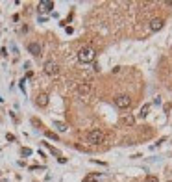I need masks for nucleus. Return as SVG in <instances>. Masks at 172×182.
<instances>
[{
	"instance_id": "9d476101",
	"label": "nucleus",
	"mask_w": 172,
	"mask_h": 182,
	"mask_svg": "<svg viewBox=\"0 0 172 182\" xmlns=\"http://www.w3.org/2000/svg\"><path fill=\"white\" fill-rule=\"evenodd\" d=\"M120 125H124V126H135V117L128 113V115H124V117L120 119Z\"/></svg>"
},
{
	"instance_id": "39448f33",
	"label": "nucleus",
	"mask_w": 172,
	"mask_h": 182,
	"mask_svg": "<svg viewBox=\"0 0 172 182\" xmlns=\"http://www.w3.org/2000/svg\"><path fill=\"white\" fill-rule=\"evenodd\" d=\"M44 73L48 75V76H58L59 75V63H56V61H46L44 63Z\"/></svg>"
},
{
	"instance_id": "2eb2a0df",
	"label": "nucleus",
	"mask_w": 172,
	"mask_h": 182,
	"mask_svg": "<svg viewBox=\"0 0 172 182\" xmlns=\"http://www.w3.org/2000/svg\"><path fill=\"white\" fill-rule=\"evenodd\" d=\"M30 121H32V125H33L35 128H39V130H44V126H43V123H41V121H39L37 117H32Z\"/></svg>"
},
{
	"instance_id": "20e7f679",
	"label": "nucleus",
	"mask_w": 172,
	"mask_h": 182,
	"mask_svg": "<svg viewBox=\"0 0 172 182\" xmlns=\"http://www.w3.org/2000/svg\"><path fill=\"white\" fill-rule=\"evenodd\" d=\"M91 91H93V86H91V82H80L78 86H76V93L80 95V97H89L91 95Z\"/></svg>"
},
{
	"instance_id": "1a4fd4ad",
	"label": "nucleus",
	"mask_w": 172,
	"mask_h": 182,
	"mask_svg": "<svg viewBox=\"0 0 172 182\" xmlns=\"http://www.w3.org/2000/svg\"><path fill=\"white\" fill-rule=\"evenodd\" d=\"M163 24H165V20H163L161 17H156V19L150 20V30H152V32H157V30L163 28Z\"/></svg>"
},
{
	"instance_id": "412c9836",
	"label": "nucleus",
	"mask_w": 172,
	"mask_h": 182,
	"mask_svg": "<svg viewBox=\"0 0 172 182\" xmlns=\"http://www.w3.org/2000/svg\"><path fill=\"white\" fill-rule=\"evenodd\" d=\"M170 108H172V104H170V102H167V104H165V113H168V111H170Z\"/></svg>"
},
{
	"instance_id": "f257e3e1",
	"label": "nucleus",
	"mask_w": 172,
	"mask_h": 182,
	"mask_svg": "<svg viewBox=\"0 0 172 182\" xmlns=\"http://www.w3.org/2000/svg\"><path fill=\"white\" fill-rule=\"evenodd\" d=\"M104 140H106V134L100 128H93L87 132V143H91V145H100V143H104Z\"/></svg>"
},
{
	"instance_id": "bb28decb",
	"label": "nucleus",
	"mask_w": 172,
	"mask_h": 182,
	"mask_svg": "<svg viewBox=\"0 0 172 182\" xmlns=\"http://www.w3.org/2000/svg\"><path fill=\"white\" fill-rule=\"evenodd\" d=\"M168 182H172V180H168Z\"/></svg>"
},
{
	"instance_id": "423d86ee",
	"label": "nucleus",
	"mask_w": 172,
	"mask_h": 182,
	"mask_svg": "<svg viewBox=\"0 0 172 182\" xmlns=\"http://www.w3.org/2000/svg\"><path fill=\"white\" fill-rule=\"evenodd\" d=\"M52 9H54V2H50V0H43V2H39V6H37L39 13H48Z\"/></svg>"
},
{
	"instance_id": "6e6552de",
	"label": "nucleus",
	"mask_w": 172,
	"mask_h": 182,
	"mask_svg": "<svg viewBox=\"0 0 172 182\" xmlns=\"http://www.w3.org/2000/svg\"><path fill=\"white\" fill-rule=\"evenodd\" d=\"M28 50H30V54L35 56V58H41V56H43V54H41V45H39L37 41L28 43Z\"/></svg>"
},
{
	"instance_id": "0eeeda50",
	"label": "nucleus",
	"mask_w": 172,
	"mask_h": 182,
	"mask_svg": "<svg viewBox=\"0 0 172 182\" xmlns=\"http://www.w3.org/2000/svg\"><path fill=\"white\" fill-rule=\"evenodd\" d=\"M35 104H37L39 108H46V106H48V93H44V91L37 93V97H35Z\"/></svg>"
},
{
	"instance_id": "f3484780",
	"label": "nucleus",
	"mask_w": 172,
	"mask_h": 182,
	"mask_svg": "<svg viewBox=\"0 0 172 182\" xmlns=\"http://www.w3.org/2000/svg\"><path fill=\"white\" fill-rule=\"evenodd\" d=\"M32 152H33V151H32L30 147H22V149H20V154H22V156H30Z\"/></svg>"
},
{
	"instance_id": "a878e982",
	"label": "nucleus",
	"mask_w": 172,
	"mask_h": 182,
	"mask_svg": "<svg viewBox=\"0 0 172 182\" xmlns=\"http://www.w3.org/2000/svg\"><path fill=\"white\" fill-rule=\"evenodd\" d=\"M165 4H167V6H170V8H172V0H167V2H165Z\"/></svg>"
},
{
	"instance_id": "a211bd4d",
	"label": "nucleus",
	"mask_w": 172,
	"mask_h": 182,
	"mask_svg": "<svg viewBox=\"0 0 172 182\" xmlns=\"http://www.w3.org/2000/svg\"><path fill=\"white\" fill-rule=\"evenodd\" d=\"M146 182H159V178L154 177V175H148V177H146Z\"/></svg>"
},
{
	"instance_id": "f03ea898",
	"label": "nucleus",
	"mask_w": 172,
	"mask_h": 182,
	"mask_svg": "<svg viewBox=\"0 0 172 182\" xmlns=\"http://www.w3.org/2000/svg\"><path fill=\"white\" fill-rule=\"evenodd\" d=\"M94 56H96V52H94L93 47H83V49L78 50V60L82 63H93L94 61Z\"/></svg>"
},
{
	"instance_id": "f8f14e48",
	"label": "nucleus",
	"mask_w": 172,
	"mask_h": 182,
	"mask_svg": "<svg viewBox=\"0 0 172 182\" xmlns=\"http://www.w3.org/2000/svg\"><path fill=\"white\" fill-rule=\"evenodd\" d=\"M43 145H44V147H46V149H48V151H50V152H52V154H54V156H58V158H61V156H63V154H61V152H59V149H56V147H54V145H50V143H46V141H44V143H43Z\"/></svg>"
},
{
	"instance_id": "6ab92c4d",
	"label": "nucleus",
	"mask_w": 172,
	"mask_h": 182,
	"mask_svg": "<svg viewBox=\"0 0 172 182\" xmlns=\"http://www.w3.org/2000/svg\"><path fill=\"white\" fill-rule=\"evenodd\" d=\"M6 140H8V141H15V136H13V134H6Z\"/></svg>"
},
{
	"instance_id": "4468645a",
	"label": "nucleus",
	"mask_w": 172,
	"mask_h": 182,
	"mask_svg": "<svg viewBox=\"0 0 172 182\" xmlns=\"http://www.w3.org/2000/svg\"><path fill=\"white\" fill-rule=\"evenodd\" d=\"M54 126H56L59 132H67V130H68V126H67L65 123H61V121H54Z\"/></svg>"
},
{
	"instance_id": "dca6fc26",
	"label": "nucleus",
	"mask_w": 172,
	"mask_h": 182,
	"mask_svg": "<svg viewBox=\"0 0 172 182\" xmlns=\"http://www.w3.org/2000/svg\"><path fill=\"white\" fill-rule=\"evenodd\" d=\"M96 178H98V175H96V173H93V175H87V177L83 178V182H94Z\"/></svg>"
},
{
	"instance_id": "7ed1b4c3",
	"label": "nucleus",
	"mask_w": 172,
	"mask_h": 182,
	"mask_svg": "<svg viewBox=\"0 0 172 182\" xmlns=\"http://www.w3.org/2000/svg\"><path fill=\"white\" fill-rule=\"evenodd\" d=\"M115 106L120 108V110L132 108V97H130V95H118V97L115 99Z\"/></svg>"
},
{
	"instance_id": "ddd939ff",
	"label": "nucleus",
	"mask_w": 172,
	"mask_h": 182,
	"mask_svg": "<svg viewBox=\"0 0 172 182\" xmlns=\"http://www.w3.org/2000/svg\"><path fill=\"white\" fill-rule=\"evenodd\" d=\"M43 132H44V136H46V138H48V140H54V141H59V136H58L56 132H52V130H46V128H44Z\"/></svg>"
},
{
	"instance_id": "9b49d317",
	"label": "nucleus",
	"mask_w": 172,
	"mask_h": 182,
	"mask_svg": "<svg viewBox=\"0 0 172 182\" xmlns=\"http://www.w3.org/2000/svg\"><path fill=\"white\" fill-rule=\"evenodd\" d=\"M148 113H150V104H142V108L139 110V117L144 119V117H148Z\"/></svg>"
},
{
	"instance_id": "b1692460",
	"label": "nucleus",
	"mask_w": 172,
	"mask_h": 182,
	"mask_svg": "<svg viewBox=\"0 0 172 182\" xmlns=\"http://www.w3.org/2000/svg\"><path fill=\"white\" fill-rule=\"evenodd\" d=\"M0 56H4V58H6V56H8V50H6V49H2V50H0Z\"/></svg>"
},
{
	"instance_id": "5701e85b",
	"label": "nucleus",
	"mask_w": 172,
	"mask_h": 182,
	"mask_svg": "<svg viewBox=\"0 0 172 182\" xmlns=\"http://www.w3.org/2000/svg\"><path fill=\"white\" fill-rule=\"evenodd\" d=\"M58 162H59V164H67V158H65V156H61V158H58Z\"/></svg>"
},
{
	"instance_id": "393cba45",
	"label": "nucleus",
	"mask_w": 172,
	"mask_h": 182,
	"mask_svg": "<svg viewBox=\"0 0 172 182\" xmlns=\"http://www.w3.org/2000/svg\"><path fill=\"white\" fill-rule=\"evenodd\" d=\"M65 30H67V34H72V32H74V28H72V26H67Z\"/></svg>"
},
{
	"instance_id": "aec40b11",
	"label": "nucleus",
	"mask_w": 172,
	"mask_h": 182,
	"mask_svg": "<svg viewBox=\"0 0 172 182\" xmlns=\"http://www.w3.org/2000/svg\"><path fill=\"white\" fill-rule=\"evenodd\" d=\"M9 115H11V119H13L15 123H19V117H17V113H13V111H9Z\"/></svg>"
},
{
	"instance_id": "4be33fe9",
	"label": "nucleus",
	"mask_w": 172,
	"mask_h": 182,
	"mask_svg": "<svg viewBox=\"0 0 172 182\" xmlns=\"http://www.w3.org/2000/svg\"><path fill=\"white\" fill-rule=\"evenodd\" d=\"M24 84H26V80H24V78H22V80L19 82V86H20V89H22V91H26V89H24Z\"/></svg>"
}]
</instances>
